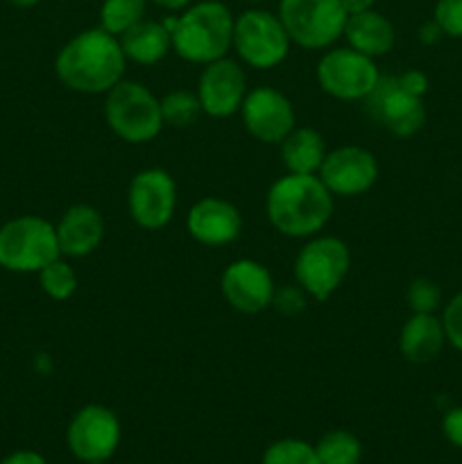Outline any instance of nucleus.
Masks as SVG:
<instances>
[{"mask_svg": "<svg viewBox=\"0 0 462 464\" xmlns=\"http://www.w3.org/2000/svg\"><path fill=\"white\" fill-rule=\"evenodd\" d=\"M317 177L333 198H358L371 190L379 179V161L367 148L342 145L326 152Z\"/></svg>", "mask_w": 462, "mask_h": 464, "instance_id": "14", "label": "nucleus"}, {"mask_svg": "<svg viewBox=\"0 0 462 464\" xmlns=\"http://www.w3.org/2000/svg\"><path fill=\"white\" fill-rule=\"evenodd\" d=\"M247 91V75H245L243 63L222 57L204 66L195 93L207 116L229 118L240 111Z\"/></svg>", "mask_w": 462, "mask_h": 464, "instance_id": "16", "label": "nucleus"}, {"mask_svg": "<svg viewBox=\"0 0 462 464\" xmlns=\"http://www.w3.org/2000/svg\"><path fill=\"white\" fill-rule=\"evenodd\" d=\"M320 464H361V440L349 430H331L315 444Z\"/></svg>", "mask_w": 462, "mask_h": 464, "instance_id": "24", "label": "nucleus"}, {"mask_svg": "<svg viewBox=\"0 0 462 464\" xmlns=\"http://www.w3.org/2000/svg\"><path fill=\"white\" fill-rule=\"evenodd\" d=\"M315 77L320 89L326 95L342 102H365L367 95L379 84L380 72L376 59L349 48V45H333L322 54L317 62Z\"/></svg>", "mask_w": 462, "mask_h": 464, "instance_id": "9", "label": "nucleus"}, {"mask_svg": "<svg viewBox=\"0 0 462 464\" xmlns=\"http://www.w3.org/2000/svg\"><path fill=\"white\" fill-rule=\"evenodd\" d=\"M265 213L285 238H313L333 216V195L317 175L285 172L267 190Z\"/></svg>", "mask_w": 462, "mask_h": 464, "instance_id": "2", "label": "nucleus"}, {"mask_svg": "<svg viewBox=\"0 0 462 464\" xmlns=\"http://www.w3.org/2000/svg\"><path fill=\"white\" fill-rule=\"evenodd\" d=\"M399 77V84L408 91V93L417 95V98H424V93L428 91V77L421 71H406Z\"/></svg>", "mask_w": 462, "mask_h": 464, "instance_id": "33", "label": "nucleus"}, {"mask_svg": "<svg viewBox=\"0 0 462 464\" xmlns=\"http://www.w3.org/2000/svg\"><path fill=\"white\" fill-rule=\"evenodd\" d=\"M127 208L140 229L161 231L175 216L177 181L163 168L136 172L127 188Z\"/></svg>", "mask_w": 462, "mask_h": 464, "instance_id": "10", "label": "nucleus"}, {"mask_svg": "<svg viewBox=\"0 0 462 464\" xmlns=\"http://www.w3.org/2000/svg\"><path fill=\"white\" fill-rule=\"evenodd\" d=\"M442 430L453 447L462 449V408H453L444 415Z\"/></svg>", "mask_w": 462, "mask_h": 464, "instance_id": "32", "label": "nucleus"}, {"mask_svg": "<svg viewBox=\"0 0 462 464\" xmlns=\"http://www.w3.org/2000/svg\"><path fill=\"white\" fill-rule=\"evenodd\" d=\"M220 290L225 302L243 315L267 311L274 299V276L263 263L238 258L222 270Z\"/></svg>", "mask_w": 462, "mask_h": 464, "instance_id": "15", "label": "nucleus"}, {"mask_svg": "<svg viewBox=\"0 0 462 464\" xmlns=\"http://www.w3.org/2000/svg\"><path fill=\"white\" fill-rule=\"evenodd\" d=\"M0 464H48L41 453L30 451V449H23V451H14L12 456L5 458Z\"/></svg>", "mask_w": 462, "mask_h": 464, "instance_id": "34", "label": "nucleus"}, {"mask_svg": "<svg viewBox=\"0 0 462 464\" xmlns=\"http://www.w3.org/2000/svg\"><path fill=\"white\" fill-rule=\"evenodd\" d=\"M149 3L166 9V12H184V9L190 5V0H149Z\"/></svg>", "mask_w": 462, "mask_h": 464, "instance_id": "37", "label": "nucleus"}, {"mask_svg": "<svg viewBox=\"0 0 462 464\" xmlns=\"http://www.w3.org/2000/svg\"><path fill=\"white\" fill-rule=\"evenodd\" d=\"M186 231L199 245L225 247L240 238L243 216L229 199L202 198L190 207L188 216H186Z\"/></svg>", "mask_w": 462, "mask_h": 464, "instance_id": "17", "label": "nucleus"}, {"mask_svg": "<svg viewBox=\"0 0 462 464\" xmlns=\"http://www.w3.org/2000/svg\"><path fill=\"white\" fill-rule=\"evenodd\" d=\"M447 334L435 313H412L399 334V352L412 365H428L442 353Z\"/></svg>", "mask_w": 462, "mask_h": 464, "instance_id": "19", "label": "nucleus"}, {"mask_svg": "<svg viewBox=\"0 0 462 464\" xmlns=\"http://www.w3.org/2000/svg\"><path fill=\"white\" fill-rule=\"evenodd\" d=\"M120 433V420L111 408L89 403L72 415L66 430V442L77 460L98 464L116 453Z\"/></svg>", "mask_w": 462, "mask_h": 464, "instance_id": "11", "label": "nucleus"}, {"mask_svg": "<svg viewBox=\"0 0 462 464\" xmlns=\"http://www.w3.org/2000/svg\"><path fill=\"white\" fill-rule=\"evenodd\" d=\"M243 3H263V0H243Z\"/></svg>", "mask_w": 462, "mask_h": 464, "instance_id": "39", "label": "nucleus"}, {"mask_svg": "<svg viewBox=\"0 0 462 464\" xmlns=\"http://www.w3.org/2000/svg\"><path fill=\"white\" fill-rule=\"evenodd\" d=\"M279 148L285 172H294V175H317L329 152L324 136L313 127H294L281 140Z\"/></svg>", "mask_w": 462, "mask_h": 464, "instance_id": "22", "label": "nucleus"}, {"mask_svg": "<svg viewBox=\"0 0 462 464\" xmlns=\"http://www.w3.org/2000/svg\"><path fill=\"white\" fill-rule=\"evenodd\" d=\"M59 240V252L66 258H84L102 245L104 225L102 213L91 204H75L66 208L54 225Z\"/></svg>", "mask_w": 462, "mask_h": 464, "instance_id": "18", "label": "nucleus"}, {"mask_svg": "<svg viewBox=\"0 0 462 464\" xmlns=\"http://www.w3.org/2000/svg\"><path fill=\"white\" fill-rule=\"evenodd\" d=\"M39 285L50 299L66 302V299H71L77 293L80 281H77L75 270L63 261V256H59L39 272Z\"/></svg>", "mask_w": 462, "mask_h": 464, "instance_id": "26", "label": "nucleus"}, {"mask_svg": "<svg viewBox=\"0 0 462 464\" xmlns=\"http://www.w3.org/2000/svg\"><path fill=\"white\" fill-rule=\"evenodd\" d=\"M202 113H204L202 104H199V98L195 91L177 89L161 98L163 122L170 127H179V130H184V127L195 125Z\"/></svg>", "mask_w": 462, "mask_h": 464, "instance_id": "25", "label": "nucleus"}, {"mask_svg": "<svg viewBox=\"0 0 462 464\" xmlns=\"http://www.w3.org/2000/svg\"><path fill=\"white\" fill-rule=\"evenodd\" d=\"M439 36H442V30H439V25L435 21L426 23V25L419 30L421 44H438Z\"/></svg>", "mask_w": 462, "mask_h": 464, "instance_id": "36", "label": "nucleus"}, {"mask_svg": "<svg viewBox=\"0 0 462 464\" xmlns=\"http://www.w3.org/2000/svg\"><path fill=\"white\" fill-rule=\"evenodd\" d=\"M5 3H9L12 7H18V9H27V7H34V5H39L41 0H5Z\"/></svg>", "mask_w": 462, "mask_h": 464, "instance_id": "38", "label": "nucleus"}, {"mask_svg": "<svg viewBox=\"0 0 462 464\" xmlns=\"http://www.w3.org/2000/svg\"><path fill=\"white\" fill-rule=\"evenodd\" d=\"M442 326L447 334V343L453 349L462 352V293H457L451 302L444 306Z\"/></svg>", "mask_w": 462, "mask_h": 464, "instance_id": "30", "label": "nucleus"}, {"mask_svg": "<svg viewBox=\"0 0 462 464\" xmlns=\"http://www.w3.org/2000/svg\"><path fill=\"white\" fill-rule=\"evenodd\" d=\"M342 36L347 39L349 48L358 50V53L367 54L371 59L385 57L394 48V41H397L392 21L385 14L376 12V9H367V12L347 16Z\"/></svg>", "mask_w": 462, "mask_h": 464, "instance_id": "20", "label": "nucleus"}, {"mask_svg": "<svg viewBox=\"0 0 462 464\" xmlns=\"http://www.w3.org/2000/svg\"><path fill=\"white\" fill-rule=\"evenodd\" d=\"M433 21L438 23L442 34L462 39V0H438Z\"/></svg>", "mask_w": 462, "mask_h": 464, "instance_id": "29", "label": "nucleus"}, {"mask_svg": "<svg viewBox=\"0 0 462 464\" xmlns=\"http://www.w3.org/2000/svg\"><path fill=\"white\" fill-rule=\"evenodd\" d=\"M263 464H320L317 451L313 444L303 440H279L270 444L263 453Z\"/></svg>", "mask_w": 462, "mask_h": 464, "instance_id": "27", "label": "nucleus"}, {"mask_svg": "<svg viewBox=\"0 0 462 464\" xmlns=\"http://www.w3.org/2000/svg\"><path fill=\"white\" fill-rule=\"evenodd\" d=\"M104 121L120 140L131 145L149 143L166 127L161 116V100L145 84L122 80L104 100Z\"/></svg>", "mask_w": 462, "mask_h": 464, "instance_id": "4", "label": "nucleus"}, {"mask_svg": "<svg viewBox=\"0 0 462 464\" xmlns=\"http://www.w3.org/2000/svg\"><path fill=\"white\" fill-rule=\"evenodd\" d=\"M306 297L299 285H288V288L274 290V299H272V306L281 313V315H299V313L306 308Z\"/></svg>", "mask_w": 462, "mask_h": 464, "instance_id": "31", "label": "nucleus"}, {"mask_svg": "<svg viewBox=\"0 0 462 464\" xmlns=\"http://www.w3.org/2000/svg\"><path fill=\"white\" fill-rule=\"evenodd\" d=\"M62 256L57 229L41 216H18L0 227V267L16 275H39Z\"/></svg>", "mask_w": 462, "mask_h": 464, "instance_id": "5", "label": "nucleus"}, {"mask_svg": "<svg viewBox=\"0 0 462 464\" xmlns=\"http://www.w3.org/2000/svg\"><path fill=\"white\" fill-rule=\"evenodd\" d=\"M276 16L290 41L303 50L333 48L347 25V12L340 0H281Z\"/></svg>", "mask_w": 462, "mask_h": 464, "instance_id": "7", "label": "nucleus"}, {"mask_svg": "<svg viewBox=\"0 0 462 464\" xmlns=\"http://www.w3.org/2000/svg\"><path fill=\"white\" fill-rule=\"evenodd\" d=\"M148 0H104L100 7V27L109 34L122 36L145 18Z\"/></svg>", "mask_w": 462, "mask_h": 464, "instance_id": "23", "label": "nucleus"}, {"mask_svg": "<svg viewBox=\"0 0 462 464\" xmlns=\"http://www.w3.org/2000/svg\"><path fill=\"white\" fill-rule=\"evenodd\" d=\"M340 5H342V9L347 12V16H351V14H361V12H367V9H374L376 0H340Z\"/></svg>", "mask_w": 462, "mask_h": 464, "instance_id": "35", "label": "nucleus"}, {"mask_svg": "<svg viewBox=\"0 0 462 464\" xmlns=\"http://www.w3.org/2000/svg\"><path fill=\"white\" fill-rule=\"evenodd\" d=\"M127 57L120 39L102 27L80 32L62 45L54 57L57 80L68 91L84 95H107L125 80Z\"/></svg>", "mask_w": 462, "mask_h": 464, "instance_id": "1", "label": "nucleus"}, {"mask_svg": "<svg viewBox=\"0 0 462 464\" xmlns=\"http://www.w3.org/2000/svg\"><path fill=\"white\" fill-rule=\"evenodd\" d=\"M172 34V50L184 62L207 63L229 54L234 45V23L231 9L220 0H202L188 5L179 16L163 21Z\"/></svg>", "mask_w": 462, "mask_h": 464, "instance_id": "3", "label": "nucleus"}, {"mask_svg": "<svg viewBox=\"0 0 462 464\" xmlns=\"http://www.w3.org/2000/svg\"><path fill=\"white\" fill-rule=\"evenodd\" d=\"M351 267V252L338 236H313L294 258V281L315 302L333 297Z\"/></svg>", "mask_w": 462, "mask_h": 464, "instance_id": "6", "label": "nucleus"}, {"mask_svg": "<svg viewBox=\"0 0 462 464\" xmlns=\"http://www.w3.org/2000/svg\"><path fill=\"white\" fill-rule=\"evenodd\" d=\"M118 39H120L127 62L140 63V66H154L163 62L172 50V34L163 21L143 18Z\"/></svg>", "mask_w": 462, "mask_h": 464, "instance_id": "21", "label": "nucleus"}, {"mask_svg": "<svg viewBox=\"0 0 462 464\" xmlns=\"http://www.w3.org/2000/svg\"><path fill=\"white\" fill-rule=\"evenodd\" d=\"M240 116L249 136L267 145H279L297 127L293 102L274 86H256L247 91Z\"/></svg>", "mask_w": 462, "mask_h": 464, "instance_id": "12", "label": "nucleus"}, {"mask_svg": "<svg viewBox=\"0 0 462 464\" xmlns=\"http://www.w3.org/2000/svg\"><path fill=\"white\" fill-rule=\"evenodd\" d=\"M288 32L276 14L267 9H247L234 23V45L240 62L249 68L267 71L285 62L290 53Z\"/></svg>", "mask_w": 462, "mask_h": 464, "instance_id": "8", "label": "nucleus"}, {"mask_svg": "<svg viewBox=\"0 0 462 464\" xmlns=\"http://www.w3.org/2000/svg\"><path fill=\"white\" fill-rule=\"evenodd\" d=\"M406 302L412 313H435L442 302V290L430 279H415L406 290Z\"/></svg>", "mask_w": 462, "mask_h": 464, "instance_id": "28", "label": "nucleus"}, {"mask_svg": "<svg viewBox=\"0 0 462 464\" xmlns=\"http://www.w3.org/2000/svg\"><path fill=\"white\" fill-rule=\"evenodd\" d=\"M365 107L367 113H370L379 125H383L390 134L399 136V139L415 136L426 122V109L421 98L408 93V91L399 84L397 75H380L379 84H376L374 91L367 95Z\"/></svg>", "mask_w": 462, "mask_h": 464, "instance_id": "13", "label": "nucleus"}]
</instances>
